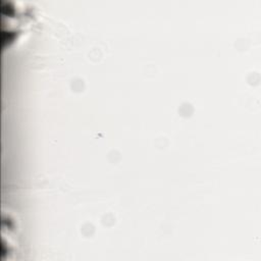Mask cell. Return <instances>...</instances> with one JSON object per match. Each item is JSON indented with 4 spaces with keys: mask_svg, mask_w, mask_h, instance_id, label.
<instances>
[{
    "mask_svg": "<svg viewBox=\"0 0 261 261\" xmlns=\"http://www.w3.org/2000/svg\"><path fill=\"white\" fill-rule=\"evenodd\" d=\"M2 49L17 46L30 34L37 20V9L25 1H1Z\"/></svg>",
    "mask_w": 261,
    "mask_h": 261,
    "instance_id": "obj_1",
    "label": "cell"
},
{
    "mask_svg": "<svg viewBox=\"0 0 261 261\" xmlns=\"http://www.w3.org/2000/svg\"><path fill=\"white\" fill-rule=\"evenodd\" d=\"M2 227L7 230V233L2 231V236L7 237V240L2 239L1 241V259L5 260L10 259L15 250V222L9 214L2 215Z\"/></svg>",
    "mask_w": 261,
    "mask_h": 261,
    "instance_id": "obj_2",
    "label": "cell"
}]
</instances>
